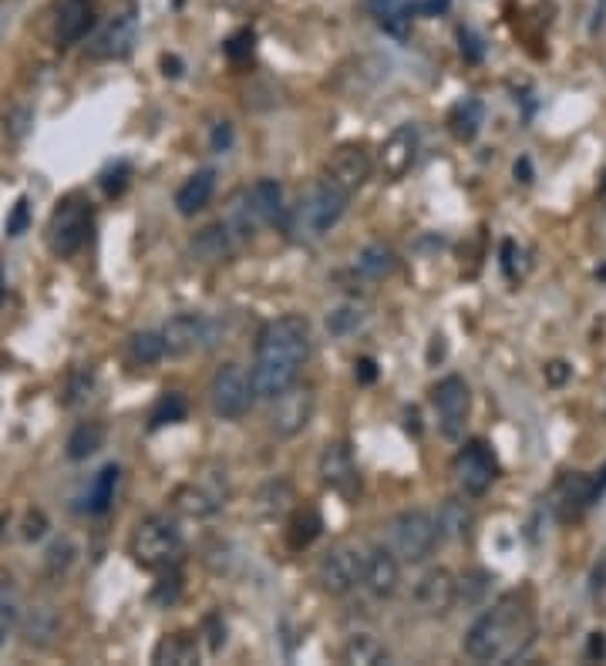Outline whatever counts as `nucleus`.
Returning <instances> with one entry per match:
<instances>
[{
    "mask_svg": "<svg viewBox=\"0 0 606 666\" xmlns=\"http://www.w3.org/2000/svg\"><path fill=\"white\" fill-rule=\"evenodd\" d=\"M310 354V323L300 313L270 320L260 330L256 344V364H253V387L260 397H277L280 391L297 384L300 367L307 364Z\"/></svg>",
    "mask_w": 606,
    "mask_h": 666,
    "instance_id": "f257e3e1",
    "label": "nucleus"
},
{
    "mask_svg": "<svg viewBox=\"0 0 606 666\" xmlns=\"http://www.w3.org/2000/svg\"><path fill=\"white\" fill-rule=\"evenodd\" d=\"M536 636L529 606L519 592L502 596L492 609L475 619L465 633V656L475 663H512Z\"/></svg>",
    "mask_w": 606,
    "mask_h": 666,
    "instance_id": "f03ea898",
    "label": "nucleus"
},
{
    "mask_svg": "<svg viewBox=\"0 0 606 666\" xmlns=\"http://www.w3.org/2000/svg\"><path fill=\"white\" fill-rule=\"evenodd\" d=\"M128 555H132L135 566L165 572L179 562L182 555V539L172 518L165 515H149L135 525L132 539H128Z\"/></svg>",
    "mask_w": 606,
    "mask_h": 666,
    "instance_id": "7ed1b4c3",
    "label": "nucleus"
},
{
    "mask_svg": "<svg viewBox=\"0 0 606 666\" xmlns=\"http://www.w3.org/2000/svg\"><path fill=\"white\" fill-rule=\"evenodd\" d=\"M91 222H95V212H91V202L81 196V192L64 196L48 219V249L58 259L75 256L78 249L85 246Z\"/></svg>",
    "mask_w": 606,
    "mask_h": 666,
    "instance_id": "20e7f679",
    "label": "nucleus"
},
{
    "mask_svg": "<svg viewBox=\"0 0 606 666\" xmlns=\"http://www.w3.org/2000/svg\"><path fill=\"white\" fill-rule=\"evenodd\" d=\"M347 199H351V196H347L344 189H337V185L330 182V179L317 182L314 189H310L307 196L300 199L297 212H293V233H300V236H307V239L327 236L330 229L341 222L344 209H347Z\"/></svg>",
    "mask_w": 606,
    "mask_h": 666,
    "instance_id": "39448f33",
    "label": "nucleus"
},
{
    "mask_svg": "<svg viewBox=\"0 0 606 666\" xmlns=\"http://www.w3.org/2000/svg\"><path fill=\"white\" fill-rule=\"evenodd\" d=\"M226 498H229L226 471L213 465V468H202L186 485H179L176 495H172V505L186 518H209L226 505Z\"/></svg>",
    "mask_w": 606,
    "mask_h": 666,
    "instance_id": "423d86ee",
    "label": "nucleus"
},
{
    "mask_svg": "<svg viewBox=\"0 0 606 666\" xmlns=\"http://www.w3.org/2000/svg\"><path fill=\"white\" fill-rule=\"evenodd\" d=\"M253 397H256L253 377L246 374L240 364H223L213 374V384H209V404H213L216 418L240 421L253 407Z\"/></svg>",
    "mask_w": 606,
    "mask_h": 666,
    "instance_id": "0eeeda50",
    "label": "nucleus"
},
{
    "mask_svg": "<svg viewBox=\"0 0 606 666\" xmlns=\"http://www.w3.org/2000/svg\"><path fill=\"white\" fill-rule=\"evenodd\" d=\"M391 529H394L391 532L394 535V552H398V559L411 562V566L425 562L428 555L435 552L438 539H442L438 522L428 512H401L398 518H394Z\"/></svg>",
    "mask_w": 606,
    "mask_h": 666,
    "instance_id": "6e6552de",
    "label": "nucleus"
},
{
    "mask_svg": "<svg viewBox=\"0 0 606 666\" xmlns=\"http://www.w3.org/2000/svg\"><path fill=\"white\" fill-rule=\"evenodd\" d=\"M219 333H223V323L219 320L202 317V313H182V317H172L162 330L165 354L186 357L192 350H206L216 344Z\"/></svg>",
    "mask_w": 606,
    "mask_h": 666,
    "instance_id": "1a4fd4ad",
    "label": "nucleus"
},
{
    "mask_svg": "<svg viewBox=\"0 0 606 666\" xmlns=\"http://www.w3.org/2000/svg\"><path fill=\"white\" fill-rule=\"evenodd\" d=\"M364 559L367 555L357 549L354 542H341L334 545L317 566V582L327 596H347L364 576Z\"/></svg>",
    "mask_w": 606,
    "mask_h": 666,
    "instance_id": "9d476101",
    "label": "nucleus"
},
{
    "mask_svg": "<svg viewBox=\"0 0 606 666\" xmlns=\"http://www.w3.org/2000/svg\"><path fill=\"white\" fill-rule=\"evenodd\" d=\"M431 404H435L438 411V428L448 441H458L465 434V424H468V414H472V391H468V384L462 377H445V381H438L431 387Z\"/></svg>",
    "mask_w": 606,
    "mask_h": 666,
    "instance_id": "9b49d317",
    "label": "nucleus"
},
{
    "mask_svg": "<svg viewBox=\"0 0 606 666\" xmlns=\"http://www.w3.org/2000/svg\"><path fill=\"white\" fill-rule=\"evenodd\" d=\"M314 407H317V397L314 391H307V387H287V391H280L277 397H270V431L277 434V438H293V434H300L307 428L310 421H314Z\"/></svg>",
    "mask_w": 606,
    "mask_h": 666,
    "instance_id": "f8f14e48",
    "label": "nucleus"
},
{
    "mask_svg": "<svg viewBox=\"0 0 606 666\" xmlns=\"http://www.w3.org/2000/svg\"><path fill=\"white\" fill-rule=\"evenodd\" d=\"M135 37H139V14H135L132 4H125L122 11H115L98 27L95 41H91V58H101V61L128 58L135 48Z\"/></svg>",
    "mask_w": 606,
    "mask_h": 666,
    "instance_id": "ddd939ff",
    "label": "nucleus"
},
{
    "mask_svg": "<svg viewBox=\"0 0 606 666\" xmlns=\"http://www.w3.org/2000/svg\"><path fill=\"white\" fill-rule=\"evenodd\" d=\"M320 481L344 498V502H357L361 495V475H357L354 455L344 441H330L324 451H320Z\"/></svg>",
    "mask_w": 606,
    "mask_h": 666,
    "instance_id": "4468645a",
    "label": "nucleus"
},
{
    "mask_svg": "<svg viewBox=\"0 0 606 666\" xmlns=\"http://www.w3.org/2000/svg\"><path fill=\"white\" fill-rule=\"evenodd\" d=\"M455 475L458 485H462L465 495L479 498L492 488V481L499 478V465H495V455L489 451L485 441H468L462 448V455L455 458Z\"/></svg>",
    "mask_w": 606,
    "mask_h": 666,
    "instance_id": "2eb2a0df",
    "label": "nucleus"
},
{
    "mask_svg": "<svg viewBox=\"0 0 606 666\" xmlns=\"http://www.w3.org/2000/svg\"><path fill=\"white\" fill-rule=\"evenodd\" d=\"M549 505H553L559 522H576L586 508L596 505L593 502V478L580 475V471H566V475L556 481L553 495H549Z\"/></svg>",
    "mask_w": 606,
    "mask_h": 666,
    "instance_id": "dca6fc26",
    "label": "nucleus"
},
{
    "mask_svg": "<svg viewBox=\"0 0 606 666\" xmlns=\"http://www.w3.org/2000/svg\"><path fill=\"white\" fill-rule=\"evenodd\" d=\"M327 179L351 196V192H357L371 179V155L361 145H341L327 162Z\"/></svg>",
    "mask_w": 606,
    "mask_h": 666,
    "instance_id": "f3484780",
    "label": "nucleus"
},
{
    "mask_svg": "<svg viewBox=\"0 0 606 666\" xmlns=\"http://www.w3.org/2000/svg\"><path fill=\"white\" fill-rule=\"evenodd\" d=\"M381 172L388 179H404L411 172V165L418 159V128L415 125H398L388 135V142L381 145Z\"/></svg>",
    "mask_w": 606,
    "mask_h": 666,
    "instance_id": "a211bd4d",
    "label": "nucleus"
},
{
    "mask_svg": "<svg viewBox=\"0 0 606 666\" xmlns=\"http://www.w3.org/2000/svg\"><path fill=\"white\" fill-rule=\"evenodd\" d=\"M361 582L367 586V592L378 599H388L398 592L401 582V562L391 549H371V555L364 559V576Z\"/></svg>",
    "mask_w": 606,
    "mask_h": 666,
    "instance_id": "6ab92c4d",
    "label": "nucleus"
},
{
    "mask_svg": "<svg viewBox=\"0 0 606 666\" xmlns=\"http://www.w3.org/2000/svg\"><path fill=\"white\" fill-rule=\"evenodd\" d=\"M415 599L428 616H445L455 606V576L442 566L428 569L415 586Z\"/></svg>",
    "mask_w": 606,
    "mask_h": 666,
    "instance_id": "aec40b11",
    "label": "nucleus"
},
{
    "mask_svg": "<svg viewBox=\"0 0 606 666\" xmlns=\"http://www.w3.org/2000/svg\"><path fill=\"white\" fill-rule=\"evenodd\" d=\"M95 24V4L91 0H61L58 4V17H54V34H58V44H78L81 37L91 31Z\"/></svg>",
    "mask_w": 606,
    "mask_h": 666,
    "instance_id": "412c9836",
    "label": "nucleus"
},
{
    "mask_svg": "<svg viewBox=\"0 0 606 666\" xmlns=\"http://www.w3.org/2000/svg\"><path fill=\"white\" fill-rule=\"evenodd\" d=\"M233 249H236V243H233V236H229V229L223 226V222L199 229V233L192 236V243H189V253L196 256L199 263H206V266L226 263Z\"/></svg>",
    "mask_w": 606,
    "mask_h": 666,
    "instance_id": "4be33fe9",
    "label": "nucleus"
},
{
    "mask_svg": "<svg viewBox=\"0 0 606 666\" xmlns=\"http://www.w3.org/2000/svg\"><path fill=\"white\" fill-rule=\"evenodd\" d=\"M213 192H216V169H199L196 175H189L176 192L179 216H196V212H202L209 206V199H213Z\"/></svg>",
    "mask_w": 606,
    "mask_h": 666,
    "instance_id": "5701e85b",
    "label": "nucleus"
},
{
    "mask_svg": "<svg viewBox=\"0 0 606 666\" xmlns=\"http://www.w3.org/2000/svg\"><path fill=\"white\" fill-rule=\"evenodd\" d=\"M246 202H250L256 222L270 226L283 216V185L277 179H260L253 189H246Z\"/></svg>",
    "mask_w": 606,
    "mask_h": 666,
    "instance_id": "b1692460",
    "label": "nucleus"
},
{
    "mask_svg": "<svg viewBox=\"0 0 606 666\" xmlns=\"http://www.w3.org/2000/svg\"><path fill=\"white\" fill-rule=\"evenodd\" d=\"M155 663H172V666H192L199 663V640L192 633H172L162 636V643L152 653Z\"/></svg>",
    "mask_w": 606,
    "mask_h": 666,
    "instance_id": "393cba45",
    "label": "nucleus"
},
{
    "mask_svg": "<svg viewBox=\"0 0 606 666\" xmlns=\"http://www.w3.org/2000/svg\"><path fill=\"white\" fill-rule=\"evenodd\" d=\"M438 532L445 535V539H455L462 542L472 535V525H475V515L472 508H468L465 502H458V498H445V505L438 508Z\"/></svg>",
    "mask_w": 606,
    "mask_h": 666,
    "instance_id": "a878e982",
    "label": "nucleus"
},
{
    "mask_svg": "<svg viewBox=\"0 0 606 666\" xmlns=\"http://www.w3.org/2000/svg\"><path fill=\"white\" fill-rule=\"evenodd\" d=\"M118 478H122V468H118V465H105V468L98 471L95 478H91L88 495H85V512H88V515H101V512H108V505L115 502Z\"/></svg>",
    "mask_w": 606,
    "mask_h": 666,
    "instance_id": "bb28decb",
    "label": "nucleus"
},
{
    "mask_svg": "<svg viewBox=\"0 0 606 666\" xmlns=\"http://www.w3.org/2000/svg\"><path fill=\"white\" fill-rule=\"evenodd\" d=\"M341 660L351 666H378V663H388V650H384V643L378 640V636L357 633L344 643Z\"/></svg>",
    "mask_w": 606,
    "mask_h": 666,
    "instance_id": "cd10ccee",
    "label": "nucleus"
},
{
    "mask_svg": "<svg viewBox=\"0 0 606 666\" xmlns=\"http://www.w3.org/2000/svg\"><path fill=\"white\" fill-rule=\"evenodd\" d=\"M394 266H398V259H394V253L384 243L364 246L354 259V270L361 273L364 280H384V276L394 273Z\"/></svg>",
    "mask_w": 606,
    "mask_h": 666,
    "instance_id": "c85d7f7f",
    "label": "nucleus"
},
{
    "mask_svg": "<svg viewBox=\"0 0 606 666\" xmlns=\"http://www.w3.org/2000/svg\"><path fill=\"white\" fill-rule=\"evenodd\" d=\"M101 444H105V424L101 421H81L68 438V458L85 461L91 455H98Z\"/></svg>",
    "mask_w": 606,
    "mask_h": 666,
    "instance_id": "c756f323",
    "label": "nucleus"
},
{
    "mask_svg": "<svg viewBox=\"0 0 606 666\" xmlns=\"http://www.w3.org/2000/svg\"><path fill=\"white\" fill-rule=\"evenodd\" d=\"M54 636H58V613H54L51 606L31 609V616H27V623H24V643L44 650V646L54 643Z\"/></svg>",
    "mask_w": 606,
    "mask_h": 666,
    "instance_id": "7c9ffc66",
    "label": "nucleus"
},
{
    "mask_svg": "<svg viewBox=\"0 0 606 666\" xmlns=\"http://www.w3.org/2000/svg\"><path fill=\"white\" fill-rule=\"evenodd\" d=\"M448 128H452V135L458 138V142H472L482 128V101H475V98L458 101V105L452 108V115H448Z\"/></svg>",
    "mask_w": 606,
    "mask_h": 666,
    "instance_id": "2f4dec72",
    "label": "nucleus"
},
{
    "mask_svg": "<svg viewBox=\"0 0 606 666\" xmlns=\"http://www.w3.org/2000/svg\"><path fill=\"white\" fill-rule=\"evenodd\" d=\"M320 529H324V518H320V512H314V508H303V512H297L290 518V529H287L290 549L300 552V549H307V545H314Z\"/></svg>",
    "mask_w": 606,
    "mask_h": 666,
    "instance_id": "473e14b6",
    "label": "nucleus"
},
{
    "mask_svg": "<svg viewBox=\"0 0 606 666\" xmlns=\"http://www.w3.org/2000/svg\"><path fill=\"white\" fill-rule=\"evenodd\" d=\"M489 586H492V576L485 569H465L462 576L455 579V603L479 606L485 603V596H489Z\"/></svg>",
    "mask_w": 606,
    "mask_h": 666,
    "instance_id": "72a5a7b5",
    "label": "nucleus"
},
{
    "mask_svg": "<svg viewBox=\"0 0 606 666\" xmlns=\"http://www.w3.org/2000/svg\"><path fill=\"white\" fill-rule=\"evenodd\" d=\"M128 357H132V364H139V367L159 364V360L165 357V340H162V333H149V330L135 333V337L128 340Z\"/></svg>",
    "mask_w": 606,
    "mask_h": 666,
    "instance_id": "f704fd0d",
    "label": "nucleus"
},
{
    "mask_svg": "<svg viewBox=\"0 0 606 666\" xmlns=\"http://www.w3.org/2000/svg\"><path fill=\"white\" fill-rule=\"evenodd\" d=\"M186 411H189L186 397L176 394V391H165L159 401H155V407H152L149 428L155 431V428H165V424H176V421L186 418Z\"/></svg>",
    "mask_w": 606,
    "mask_h": 666,
    "instance_id": "c9c22d12",
    "label": "nucleus"
},
{
    "mask_svg": "<svg viewBox=\"0 0 606 666\" xmlns=\"http://www.w3.org/2000/svg\"><path fill=\"white\" fill-rule=\"evenodd\" d=\"M17 623V596L11 579H0V643L11 636V629Z\"/></svg>",
    "mask_w": 606,
    "mask_h": 666,
    "instance_id": "e433bc0d",
    "label": "nucleus"
},
{
    "mask_svg": "<svg viewBox=\"0 0 606 666\" xmlns=\"http://www.w3.org/2000/svg\"><path fill=\"white\" fill-rule=\"evenodd\" d=\"M260 508L266 515H280V512H287V502H293V492H290V485L287 481H273V485H266L263 492H260Z\"/></svg>",
    "mask_w": 606,
    "mask_h": 666,
    "instance_id": "4c0bfd02",
    "label": "nucleus"
},
{
    "mask_svg": "<svg viewBox=\"0 0 606 666\" xmlns=\"http://www.w3.org/2000/svg\"><path fill=\"white\" fill-rule=\"evenodd\" d=\"M364 313L357 307H337L334 313H327V330L337 333V337H344V333H351L361 327Z\"/></svg>",
    "mask_w": 606,
    "mask_h": 666,
    "instance_id": "58836bf2",
    "label": "nucleus"
},
{
    "mask_svg": "<svg viewBox=\"0 0 606 666\" xmlns=\"http://www.w3.org/2000/svg\"><path fill=\"white\" fill-rule=\"evenodd\" d=\"M590 599L600 613H606V552H600V559L590 569Z\"/></svg>",
    "mask_w": 606,
    "mask_h": 666,
    "instance_id": "ea45409f",
    "label": "nucleus"
},
{
    "mask_svg": "<svg viewBox=\"0 0 606 666\" xmlns=\"http://www.w3.org/2000/svg\"><path fill=\"white\" fill-rule=\"evenodd\" d=\"M71 559H75V545L68 539H58L48 549V576H61V572L71 566Z\"/></svg>",
    "mask_w": 606,
    "mask_h": 666,
    "instance_id": "a19ab883",
    "label": "nucleus"
},
{
    "mask_svg": "<svg viewBox=\"0 0 606 666\" xmlns=\"http://www.w3.org/2000/svg\"><path fill=\"white\" fill-rule=\"evenodd\" d=\"M27 226H31V202L27 199H17V206L11 212V219H7V236H24Z\"/></svg>",
    "mask_w": 606,
    "mask_h": 666,
    "instance_id": "79ce46f5",
    "label": "nucleus"
},
{
    "mask_svg": "<svg viewBox=\"0 0 606 666\" xmlns=\"http://www.w3.org/2000/svg\"><path fill=\"white\" fill-rule=\"evenodd\" d=\"M226 54L233 61H246L253 54V31H240V34H233L226 41Z\"/></svg>",
    "mask_w": 606,
    "mask_h": 666,
    "instance_id": "37998d69",
    "label": "nucleus"
},
{
    "mask_svg": "<svg viewBox=\"0 0 606 666\" xmlns=\"http://www.w3.org/2000/svg\"><path fill=\"white\" fill-rule=\"evenodd\" d=\"M125 182H128V165L125 162H118L115 169H108L105 175H101V185H105L108 196H118V192L125 189Z\"/></svg>",
    "mask_w": 606,
    "mask_h": 666,
    "instance_id": "c03bdc74",
    "label": "nucleus"
},
{
    "mask_svg": "<svg viewBox=\"0 0 606 666\" xmlns=\"http://www.w3.org/2000/svg\"><path fill=\"white\" fill-rule=\"evenodd\" d=\"M179 589H182V586H179V576L172 572V576H165V579L159 582V589L152 592V599H155V603L169 606V603H176V599H179Z\"/></svg>",
    "mask_w": 606,
    "mask_h": 666,
    "instance_id": "a18cd8bd",
    "label": "nucleus"
},
{
    "mask_svg": "<svg viewBox=\"0 0 606 666\" xmlns=\"http://www.w3.org/2000/svg\"><path fill=\"white\" fill-rule=\"evenodd\" d=\"M458 41H462V54H465V61H482V54H485V48H482V41L475 37L472 31H458Z\"/></svg>",
    "mask_w": 606,
    "mask_h": 666,
    "instance_id": "49530a36",
    "label": "nucleus"
},
{
    "mask_svg": "<svg viewBox=\"0 0 606 666\" xmlns=\"http://www.w3.org/2000/svg\"><path fill=\"white\" fill-rule=\"evenodd\" d=\"M206 636H209V650H219V646L226 643V626L216 613L206 616Z\"/></svg>",
    "mask_w": 606,
    "mask_h": 666,
    "instance_id": "de8ad7c7",
    "label": "nucleus"
},
{
    "mask_svg": "<svg viewBox=\"0 0 606 666\" xmlns=\"http://www.w3.org/2000/svg\"><path fill=\"white\" fill-rule=\"evenodd\" d=\"M34 122V115L27 108H21V111H14L11 118H7V132H11V138H24L27 135V125Z\"/></svg>",
    "mask_w": 606,
    "mask_h": 666,
    "instance_id": "09e8293b",
    "label": "nucleus"
},
{
    "mask_svg": "<svg viewBox=\"0 0 606 666\" xmlns=\"http://www.w3.org/2000/svg\"><path fill=\"white\" fill-rule=\"evenodd\" d=\"M91 394V377L88 374H75V381H71V394H68V404L75 407L81 404L85 397Z\"/></svg>",
    "mask_w": 606,
    "mask_h": 666,
    "instance_id": "8fccbe9b",
    "label": "nucleus"
},
{
    "mask_svg": "<svg viewBox=\"0 0 606 666\" xmlns=\"http://www.w3.org/2000/svg\"><path fill=\"white\" fill-rule=\"evenodd\" d=\"M364 4H367V11H371L381 21V17H388L391 11H398L404 0H364Z\"/></svg>",
    "mask_w": 606,
    "mask_h": 666,
    "instance_id": "3c124183",
    "label": "nucleus"
},
{
    "mask_svg": "<svg viewBox=\"0 0 606 666\" xmlns=\"http://www.w3.org/2000/svg\"><path fill=\"white\" fill-rule=\"evenodd\" d=\"M233 145V125L229 122H219L216 132H213V148L216 152H226V148Z\"/></svg>",
    "mask_w": 606,
    "mask_h": 666,
    "instance_id": "603ef678",
    "label": "nucleus"
},
{
    "mask_svg": "<svg viewBox=\"0 0 606 666\" xmlns=\"http://www.w3.org/2000/svg\"><path fill=\"white\" fill-rule=\"evenodd\" d=\"M44 515L41 512H34V515H27V522H24V539H41L44 535Z\"/></svg>",
    "mask_w": 606,
    "mask_h": 666,
    "instance_id": "864d4df0",
    "label": "nucleus"
},
{
    "mask_svg": "<svg viewBox=\"0 0 606 666\" xmlns=\"http://www.w3.org/2000/svg\"><path fill=\"white\" fill-rule=\"evenodd\" d=\"M569 377V364H563V360H553V364H546V381L559 387Z\"/></svg>",
    "mask_w": 606,
    "mask_h": 666,
    "instance_id": "5fc2aeb1",
    "label": "nucleus"
},
{
    "mask_svg": "<svg viewBox=\"0 0 606 666\" xmlns=\"http://www.w3.org/2000/svg\"><path fill=\"white\" fill-rule=\"evenodd\" d=\"M374 377H378V364H374L371 357H361V360H357V381H361V384H371Z\"/></svg>",
    "mask_w": 606,
    "mask_h": 666,
    "instance_id": "6e6d98bb",
    "label": "nucleus"
},
{
    "mask_svg": "<svg viewBox=\"0 0 606 666\" xmlns=\"http://www.w3.org/2000/svg\"><path fill=\"white\" fill-rule=\"evenodd\" d=\"M586 656H590V660H603V656H606V636H603V633H590V646H586Z\"/></svg>",
    "mask_w": 606,
    "mask_h": 666,
    "instance_id": "4d7b16f0",
    "label": "nucleus"
},
{
    "mask_svg": "<svg viewBox=\"0 0 606 666\" xmlns=\"http://www.w3.org/2000/svg\"><path fill=\"white\" fill-rule=\"evenodd\" d=\"M590 478H593V502H600L603 492H606V465L596 471V475H590Z\"/></svg>",
    "mask_w": 606,
    "mask_h": 666,
    "instance_id": "13d9d810",
    "label": "nucleus"
},
{
    "mask_svg": "<svg viewBox=\"0 0 606 666\" xmlns=\"http://www.w3.org/2000/svg\"><path fill=\"white\" fill-rule=\"evenodd\" d=\"M512 256H516V243H505V246H502V266H505V276H516V270H512Z\"/></svg>",
    "mask_w": 606,
    "mask_h": 666,
    "instance_id": "bf43d9fd",
    "label": "nucleus"
},
{
    "mask_svg": "<svg viewBox=\"0 0 606 666\" xmlns=\"http://www.w3.org/2000/svg\"><path fill=\"white\" fill-rule=\"evenodd\" d=\"M418 11H425V14H445V11H448V0H425V4H418Z\"/></svg>",
    "mask_w": 606,
    "mask_h": 666,
    "instance_id": "052dcab7",
    "label": "nucleus"
},
{
    "mask_svg": "<svg viewBox=\"0 0 606 666\" xmlns=\"http://www.w3.org/2000/svg\"><path fill=\"white\" fill-rule=\"evenodd\" d=\"M516 179H519V182H532V169H529V159H519V162H516Z\"/></svg>",
    "mask_w": 606,
    "mask_h": 666,
    "instance_id": "680f3d73",
    "label": "nucleus"
},
{
    "mask_svg": "<svg viewBox=\"0 0 606 666\" xmlns=\"http://www.w3.org/2000/svg\"><path fill=\"white\" fill-rule=\"evenodd\" d=\"M603 17H606V0H600V4H596V14H593V31H600V27H603Z\"/></svg>",
    "mask_w": 606,
    "mask_h": 666,
    "instance_id": "e2e57ef3",
    "label": "nucleus"
},
{
    "mask_svg": "<svg viewBox=\"0 0 606 666\" xmlns=\"http://www.w3.org/2000/svg\"><path fill=\"white\" fill-rule=\"evenodd\" d=\"M223 4H229V7H240V4H243V0H223Z\"/></svg>",
    "mask_w": 606,
    "mask_h": 666,
    "instance_id": "0e129e2a",
    "label": "nucleus"
},
{
    "mask_svg": "<svg viewBox=\"0 0 606 666\" xmlns=\"http://www.w3.org/2000/svg\"><path fill=\"white\" fill-rule=\"evenodd\" d=\"M0 286H4V283H0Z\"/></svg>",
    "mask_w": 606,
    "mask_h": 666,
    "instance_id": "69168bd1",
    "label": "nucleus"
}]
</instances>
